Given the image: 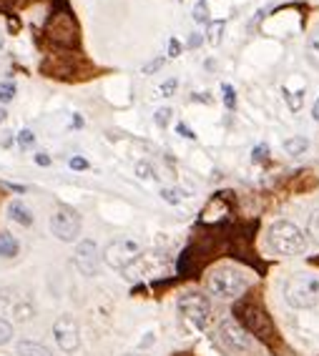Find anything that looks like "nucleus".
Listing matches in <instances>:
<instances>
[{"label": "nucleus", "mask_w": 319, "mask_h": 356, "mask_svg": "<svg viewBox=\"0 0 319 356\" xmlns=\"http://www.w3.org/2000/svg\"><path fill=\"white\" fill-rule=\"evenodd\" d=\"M251 286V279L234 266H217L206 276V289L219 299H239Z\"/></svg>", "instance_id": "2"}, {"label": "nucleus", "mask_w": 319, "mask_h": 356, "mask_svg": "<svg viewBox=\"0 0 319 356\" xmlns=\"http://www.w3.org/2000/svg\"><path fill=\"white\" fill-rule=\"evenodd\" d=\"M10 312H13V318L15 321H20V324H26V321H31L33 316H36V306H33L31 299H18L13 306H10Z\"/></svg>", "instance_id": "14"}, {"label": "nucleus", "mask_w": 319, "mask_h": 356, "mask_svg": "<svg viewBox=\"0 0 319 356\" xmlns=\"http://www.w3.org/2000/svg\"><path fill=\"white\" fill-rule=\"evenodd\" d=\"M312 115H314V121H319V98L314 101V108H312Z\"/></svg>", "instance_id": "39"}, {"label": "nucleus", "mask_w": 319, "mask_h": 356, "mask_svg": "<svg viewBox=\"0 0 319 356\" xmlns=\"http://www.w3.org/2000/svg\"><path fill=\"white\" fill-rule=\"evenodd\" d=\"M51 231L58 241L73 243L81 236V216L68 206H61L51 216Z\"/></svg>", "instance_id": "8"}, {"label": "nucleus", "mask_w": 319, "mask_h": 356, "mask_svg": "<svg viewBox=\"0 0 319 356\" xmlns=\"http://www.w3.org/2000/svg\"><path fill=\"white\" fill-rule=\"evenodd\" d=\"M179 134L184 136V138H189V140H194V138H196V136H194L192 131H189V128L184 126V123H179Z\"/></svg>", "instance_id": "37"}, {"label": "nucleus", "mask_w": 319, "mask_h": 356, "mask_svg": "<svg viewBox=\"0 0 319 356\" xmlns=\"http://www.w3.org/2000/svg\"><path fill=\"white\" fill-rule=\"evenodd\" d=\"M70 168H76V171H84V168H88V163H86L84 159H70Z\"/></svg>", "instance_id": "32"}, {"label": "nucleus", "mask_w": 319, "mask_h": 356, "mask_svg": "<svg viewBox=\"0 0 319 356\" xmlns=\"http://www.w3.org/2000/svg\"><path fill=\"white\" fill-rule=\"evenodd\" d=\"M234 314L239 316L244 326H247V334L251 339H259L264 343H277L279 334H277V326L274 321L269 318V314L264 312L262 304H256V301H242V304H236Z\"/></svg>", "instance_id": "1"}, {"label": "nucleus", "mask_w": 319, "mask_h": 356, "mask_svg": "<svg viewBox=\"0 0 319 356\" xmlns=\"http://www.w3.org/2000/svg\"><path fill=\"white\" fill-rule=\"evenodd\" d=\"M176 86H179V81H176V78H169V81L161 86V93H164V96H171L173 90H176Z\"/></svg>", "instance_id": "30"}, {"label": "nucleus", "mask_w": 319, "mask_h": 356, "mask_svg": "<svg viewBox=\"0 0 319 356\" xmlns=\"http://www.w3.org/2000/svg\"><path fill=\"white\" fill-rule=\"evenodd\" d=\"M6 115H8V113H6V108H0V123L6 121Z\"/></svg>", "instance_id": "40"}, {"label": "nucleus", "mask_w": 319, "mask_h": 356, "mask_svg": "<svg viewBox=\"0 0 319 356\" xmlns=\"http://www.w3.org/2000/svg\"><path fill=\"white\" fill-rule=\"evenodd\" d=\"M161 196H164V201H166V204H179V201H181V193L171 191V188H164V191H161Z\"/></svg>", "instance_id": "28"}, {"label": "nucleus", "mask_w": 319, "mask_h": 356, "mask_svg": "<svg viewBox=\"0 0 319 356\" xmlns=\"http://www.w3.org/2000/svg\"><path fill=\"white\" fill-rule=\"evenodd\" d=\"M169 118H171V108H159L153 113V121L159 128H166L169 126Z\"/></svg>", "instance_id": "23"}, {"label": "nucleus", "mask_w": 319, "mask_h": 356, "mask_svg": "<svg viewBox=\"0 0 319 356\" xmlns=\"http://www.w3.org/2000/svg\"><path fill=\"white\" fill-rule=\"evenodd\" d=\"M176 309H179L181 321L194 331L204 329L211 318V301L201 293H184L176 301Z\"/></svg>", "instance_id": "6"}, {"label": "nucleus", "mask_w": 319, "mask_h": 356, "mask_svg": "<svg viewBox=\"0 0 319 356\" xmlns=\"http://www.w3.org/2000/svg\"><path fill=\"white\" fill-rule=\"evenodd\" d=\"M224 103H226V108H234L236 106V93H234V88L231 86H224Z\"/></svg>", "instance_id": "27"}, {"label": "nucleus", "mask_w": 319, "mask_h": 356, "mask_svg": "<svg viewBox=\"0 0 319 356\" xmlns=\"http://www.w3.org/2000/svg\"><path fill=\"white\" fill-rule=\"evenodd\" d=\"M76 266L78 271L84 276H96L98 268H101V254H98V246L96 241H91V238H86V241H81L76 246Z\"/></svg>", "instance_id": "11"}, {"label": "nucleus", "mask_w": 319, "mask_h": 356, "mask_svg": "<svg viewBox=\"0 0 319 356\" xmlns=\"http://www.w3.org/2000/svg\"><path fill=\"white\" fill-rule=\"evenodd\" d=\"M15 98V83H0V103H10Z\"/></svg>", "instance_id": "20"}, {"label": "nucleus", "mask_w": 319, "mask_h": 356, "mask_svg": "<svg viewBox=\"0 0 319 356\" xmlns=\"http://www.w3.org/2000/svg\"><path fill=\"white\" fill-rule=\"evenodd\" d=\"M221 33H224V20H214L209 26V43L211 45L221 43Z\"/></svg>", "instance_id": "19"}, {"label": "nucleus", "mask_w": 319, "mask_h": 356, "mask_svg": "<svg viewBox=\"0 0 319 356\" xmlns=\"http://www.w3.org/2000/svg\"><path fill=\"white\" fill-rule=\"evenodd\" d=\"M161 65H164V60H161V58H156V60H153V63H148L146 68H143V73H153V70H159Z\"/></svg>", "instance_id": "34"}, {"label": "nucleus", "mask_w": 319, "mask_h": 356, "mask_svg": "<svg viewBox=\"0 0 319 356\" xmlns=\"http://www.w3.org/2000/svg\"><path fill=\"white\" fill-rule=\"evenodd\" d=\"M284 299L292 309H314L319 304V276L294 274L284 284Z\"/></svg>", "instance_id": "4"}, {"label": "nucleus", "mask_w": 319, "mask_h": 356, "mask_svg": "<svg viewBox=\"0 0 319 356\" xmlns=\"http://www.w3.org/2000/svg\"><path fill=\"white\" fill-rule=\"evenodd\" d=\"M309 236L314 243H319V211H314V216L309 218Z\"/></svg>", "instance_id": "25"}, {"label": "nucleus", "mask_w": 319, "mask_h": 356, "mask_svg": "<svg viewBox=\"0 0 319 356\" xmlns=\"http://www.w3.org/2000/svg\"><path fill=\"white\" fill-rule=\"evenodd\" d=\"M251 156H254V161H262L264 156H267V146H256V151L251 153Z\"/></svg>", "instance_id": "35"}, {"label": "nucleus", "mask_w": 319, "mask_h": 356, "mask_svg": "<svg viewBox=\"0 0 319 356\" xmlns=\"http://www.w3.org/2000/svg\"><path fill=\"white\" fill-rule=\"evenodd\" d=\"M284 98H287L289 108H292V111H299L302 108V93H289V90L284 88Z\"/></svg>", "instance_id": "24"}, {"label": "nucleus", "mask_w": 319, "mask_h": 356, "mask_svg": "<svg viewBox=\"0 0 319 356\" xmlns=\"http://www.w3.org/2000/svg\"><path fill=\"white\" fill-rule=\"evenodd\" d=\"M15 354H18V356H53L48 346H43V343H36V341H18V346H15Z\"/></svg>", "instance_id": "16"}, {"label": "nucleus", "mask_w": 319, "mask_h": 356, "mask_svg": "<svg viewBox=\"0 0 319 356\" xmlns=\"http://www.w3.org/2000/svg\"><path fill=\"white\" fill-rule=\"evenodd\" d=\"M201 33H192V38H189V48H199L201 45Z\"/></svg>", "instance_id": "33"}, {"label": "nucleus", "mask_w": 319, "mask_h": 356, "mask_svg": "<svg viewBox=\"0 0 319 356\" xmlns=\"http://www.w3.org/2000/svg\"><path fill=\"white\" fill-rule=\"evenodd\" d=\"M181 53V43L176 38L173 40H169V58H176Z\"/></svg>", "instance_id": "31"}, {"label": "nucleus", "mask_w": 319, "mask_h": 356, "mask_svg": "<svg viewBox=\"0 0 319 356\" xmlns=\"http://www.w3.org/2000/svg\"><path fill=\"white\" fill-rule=\"evenodd\" d=\"M194 20H196V23H206V20H209V6H206V0H199L196 6H194Z\"/></svg>", "instance_id": "21"}, {"label": "nucleus", "mask_w": 319, "mask_h": 356, "mask_svg": "<svg viewBox=\"0 0 319 356\" xmlns=\"http://www.w3.org/2000/svg\"><path fill=\"white\" fill-rule=\"evenodd\" d=\"M139 256H141L139 241H134V238H118V241H111L106 246L101 259L111 268H116V271H126V268H131V264L139 261Z\"/></svg>", "instance_id": "7"}, {"label": "nucleus", "mask_w": 319, "mask_h": 356, "mask_svg": "<svg viewBox=\"0 0 319 356\" xmlns=\"http://www.w3.org/2000/svg\"><path fill=\"white\" fill-rule=\"evenodd\" d=\"M136 173H139V178H153V171H151V165L148 163H136Z\"/></svg>", "instance_id": "29"}, {"label": "nucleus", "mask_w": 319, "mask_h": 356, "mask_svg": "<svg viewBox=\"0 0 319 356\" xmlns=\"http://www.w3.org/2000/svg\"><path fill=\"white\" fill-rule=\"evenodd\" d=\"M126 356H141V354H126Z\"/></svg>", "instance_id": "41"}, {"label": "nucleus", "mask_w": 319, "mask_h": 356, "mask_svg": "<svg viewBox=\"0 0 319 356\" xmlns=\"http://www.w3.org/2000/svg\"><path fill=\"white\" fill-rule=\"evenodd\" d=\"M13 3H15V0H0V13H3V10H10V8H13Z\"/></svg>", "instance_id": "38"}, {"label": "nucleus", "mask_w": 319, "mask_h": 356, "mask_svg": "<svg viewBox=\"0 0 319 356\" xmlns=\"http://www.w3.org/2000/svg\"><path fill=\"white\" fill-rule=\"evenodd\" d=\"M8 218L13 223H18V226H23V229L33 226V211L23 201H13V204L8 206Z\"/></svg>", "instance_id": "13"}, {"label": "nucleus", "mask_w": 319, "mask_h": 356, "mask_svg": "<svg viewBox=\"0 0 319 356\" xmlns=\"http://www.w3.org/2000/svg\"><path fill=\"white\" fill-rule=\"evenodd\" d=\"M20 251V243L13 234L8 231H0V259H15Z\"/></svg>", "instance_id": "15"}, {"label": "nucleus", "mask_w": 319, "mask_h": 356, "mask_svg": "<svg viewBox=\"0 0 319 356\" xmlns=\"http://www.w3.org/2000/svg\"><path fill=\"white\" fill-rule=\"evenodd\" d=\"M10 339H13V324L6 321V318H0V346L8 343Z\"/></svg>", "instance_id": "22"}, {"label": "nucleus", "mask_w": 319, "mask_h": 356, "mask_svg": "<svg viewBox=\"0 0 319 356\" xmlns=\"http://www.w3.org/2000/svg\"><path fill=\"white\" fill-rule=\"evenodd\" d=\"M219 337L221 341L226 343V349L234 351V354H251L254 351V339L242 329V326L236 324L234 318H226L221 326H219Z\"/></svg>", "instance_id": "9"}, {"label": "nucleus", "mask_w": 319, "mask_h": 356, "mask_svg": "<svg viewBox=\"0 0 319 356\" xmlns=\"http://www.w3.org/2000/svg\"><path fill=\"white\" fill-rule=\"evenodd\" d=\"M53 337H56V343L65 354H73L81 346V329H78V321L73 316L58 318L53 324Z\"/></svg>", "instance_id": "10"}, {"label": "nucleus", "mask_w": 319, "mask_h": 356, "mask_svg": "<svg viewBox=\"0 0 319 356\" xmlns=\"http://www.w3.org/2000/svg\"><path fill=\"white\" fill-rule=\"evenodd\" d=\"M306 58H309V63H312L314 68H319V33L306 40Z\"/></svg>", "instance_id": "18"}, {"label": "nucleus", "mask_w": 319, "mask_h": 356, "mask_svg": "<svg viewBox=\"0 0 319 356\" xmlns=\"http://www.w3.org/2000/svg\"><path fill=\"white\" fill-rule=\"evenodd\" d=\"M36 163H38V165H51V159H48V153H38V156H36Z\"/></svg>", "instance_id": "36"}, {"label": "nucleus", "mask_w": 319, "mask_h": 356, "mask_svg": "<svg viewBox=\"0 0 319 356\" xmlns=\"http://www.w3.org/2000/svg\"><path fill=\"white\" fill-rule=\"evenodd\" d=\"M18 143H20V148L33 146V143H36V136H33V131H20V134H18Z\"/></svg>", "instance_id": "26"}, {"label": "nucleus", "mask_w": 319, "mask_h": 356, "mask_svg": "<svg viewBox=\"0 0 319 356\" xmlns=\"http://www.w3.org/2000/svg\"><path fill=\"white\" fill-rule=\"evenodd\" d=\"M306 148H309V140L302 138V136H294V138L284 140V151H287L289 156H302Z\"/></svg>", "instance_id": "17"}, {"label": "nucleus", "mask_w": 319, "mask_h": 356, "mask_svg": "<svg viewBox=\"0 0 319 356\" xmlns=\"http://www.w3.org/2000/svg\"><path fill=\"white\" fill-rule=\"evenodd\" d=\"M40 70L51 78H76L81 73L78 63L73 60V56H51L48 60L40 63Z\"/></svg>", "instance_id": "12"}, {"label": "nucleus", "mask_w": 319, "mask_h": 356, "mask_svg": "<svg viewBox=\"0 0 319 356\" xmlns=\"http://www.w3.org/2000/svg\"><path fill=\"white\" fill-rule=\"evenodd\" d=\"M43 33L51 43L63 45V48H78V43H81L78 20H76V15L68 10V6H58L56 10H53L48 23H45Z\"/></svg>", "instance_id": "3"}, {"label": "nucleus", "mask_w": 319, "mask_h": 356, "mask_svg": "<svg viewBox=\"0 0 319 356\" xmlns=\"http://www.w3.org/2000/svg\"><path fill=\"white\" fill-rule=\"evenodd\" d=\"M269 246L279 256H299L306 251V236L292 221H277L269 229Z\"/></svg>", "instance_id": "5"}]
</instances>
